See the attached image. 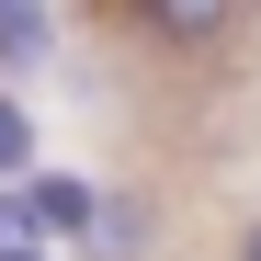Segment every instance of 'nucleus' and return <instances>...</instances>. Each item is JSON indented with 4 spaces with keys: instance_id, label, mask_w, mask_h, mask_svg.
I'll return each mask as SVG.
<instances>
[{
    "instance_id": "1",
    "label": "nucleus",
    "mask_w": 261,
    "mask_h": 261,
    "mask_svg": "<svg viewBox=\"0 0 261 261\" xmlns=\"http://www.w3.org/2000/svg\"><path fill=\"white\" fill-rule=\"evenodd\" d=\"M227 12H239V0H137V23L170 34V46H216V34H227Z\"/></svg>"
},
{
    "instance_id": "2",
    "label": "nucleus",
    "mask_w": 261,
    "mask_h": 261,
    "mask_svg": "<svg viewBox=\"0 0 261 261\" xmlns=\"http://www.w3.org/2000/svg\"><path fill=\"white\" fill-rule=\"evenodd\" d=\"M34 216H46V239H102V193L91 182H34Z\"/></svg>"
},
{
    "instance_id": "3",
    "label": "nucleus",
    "mask_w": 261,
    "mask_h": 261,
    "mask_svg": "<svg viewBox=\"0 0 261 261\" xmlns=\"http://www.w3.org/2000/svg\"><path fill=\"white\" fill-rule=\"evenodd\" d=\"M46 57V12L34 0H0V68H34Z\"/></svg>"
},
{
    "instance_id": "4",
    "label": "nucleus",
    "mask_w": 261,
    "mask_h": 261,
    "mask_svg": "<svg viewBox=\"0 0 261 261\" xmlns=\"http://www.w3.org/2000/svg\"><path fill=\"white\" fill-rule=\"evenodd\" d=\"M0 261H46V216H34V193H0Z\"/></svg>"
},
{
    "instance_id": "5",
    "label": "nucleus",
    "mask_w": 261,
    "mask_h": 261,
    "mask_svg": "<svg viewBox=\"0 0 261 261\" xmlns=\"http://www.w3.org/2000/svg\"><path fill=\"white\" fill-rule=\"evenodd\" d=\"M23 159H34V125H23L12 102H0V170H23Z\"/></svg>"
},
{
    "instance_id": "6",
    "label": "nucleus",
    "mask_w": 261,
    "mask_h": 261,
    "mask_svg": "<svg viewBox=\"0 0 261 261\" xmlns=\"http://www.w3.org/2000/svg\"><path fill=\"white\" fill-rule=\"evenodd\" d=\"M239 261H261V216H250V239H239Z\"/></svg>"
},
{
    "instance_id": "7",
    "label": "nucleus",
    "mask_w": 261,
    "mask_h": 261,
    "mask_svg": "<svg viewBox=\"0 0 261 261\" xmlns=\"http://www.w3.org/2000/svg\"><path fill=\"white\" fill-rule=\"evenodd\" d=\"M250 12H261V0H250Z\"/></svg>"
}]
</instances>
